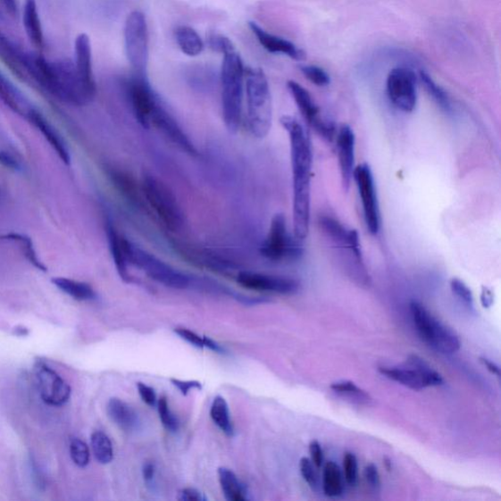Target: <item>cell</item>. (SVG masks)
Listing matches in <instances>:
<instances>
[{"mask_svg":"<svg viewBox=\"0 0 501 501\" xmlns=\"http://www.w3.org/2000/svg\"><path fill=\"white\" fill-rule=\"evenodd\" d=\"M288 132L293 173V231L299 241L308 238L311 221L312 143L301 122L291 117L280 120Z\"/></svg>","mask_w":501,"mask_h":501,"instance_id":"1","label":"cell"},{"mask_svg":"<svg viewBox=\"0 0 501 501\" xmlns=\"http://www.w3.org/2000/svg\"><path fill=\"white\" fill-rule=\"evenodd\" d=\"M30 66L29 79L65 104L85 106L94 100L81 83L71 61H49L42 55L33 54Z\"/></svg>","mask_w":501,"mask_h":501,"instance_id":"2","label":"cell"},{"mask_svg":"<svg viewBox=\"0 0 501 501\" xmlns=\"http://www.w3.org/2000/svg\"><path fill=\"white\" fill-rule=\"evenodd\" d=\"M245 91H246V125L255 138H264L272 125V102L267 76L261 69L245 71Z\"/></svg>","mask_w":501,"mask_h":501,"instance_id":"3","label":"cell"},{"mask_svg":"<svg viewBox=\"0 0 501 501\" xmlns=\"http://www.w3.org/2000/svg\"><path fill=\"white\" fill-rule=\"evenodd\" d=\"M245 69L237 49L223 54L221 80L224 124L231 134L238 132L242 119Z\"/></svg>","mask_w":501,"mask_h":501,"instance_id":"4","label":"cell"},{"mask_svg":"<svg viewBox=\"0 0 501 501\" xmlns=\"http://www.w3.org/2000/svg\"><path fill=\"white\" fill-rule=\"evenodd\" d=\"M141 189L149 206L161 221L172 232L180 231L184 226V213L173 192L162 180L146 173Z\"/></svg>","mask_w":501,"mask_h":501,"instance_id":"5","label":"cell"},{"mask_svg":"<svg viewBox=\"0 0 501 501\" xmlns=\"http://www.w3.org/2000/svg\"><path fill=\"white\" fill-rule=\"evenodd\" d=\"M410 309L416 330L422 339L437 352L451 355L459 351L462 343L456 333L439 321L425 306L412 301Z\"/></svg>","mask_w":501,"mask_h":501,"instance_id":"6","label":"cell"},{"mask_svg":"<svg viewBox=\"0 0 501 501\" xmlns=\"http://www.w3.org/2000/svg\"><path fill=\"white\" fill-rule=\"evenodd\" d=\"M128 255L130 265H134L148 278L166 288L183 290L191 285V276L172 268L171 265L130 241H128Z\"/></svg>","mask_w":501,"mask_h":501,"instance_id":"7","label":"cell"},{"mask_svg":"<svg viewBox=\"0 0 501 501\" xmlns=\"http://www.w3.org/2000/svg\"><path fill=\"white\" fill-rule=\"evenodd\" d=\"M378 371L388 380L410 388L413 391H422L428 387H437L444 384L442 375L437 372L421 356L415 355L408 357L406 366H382L378 368Z\"/></svg>","mask_w":501,"mask_h":501,"instance_id":"8","label":"cell"},{"mask_svg":"<svg viewBox=\"0 0 501 501\" xmlns=\"http://www.w3.org/2000/svg\"><path fill=\"white\" fill-rule=\"evenodd\" d=\"M146 18L140 12L129 14L125 25V45L129 63L138 75H146L149 60Z\"/></svg>","mask_w":501,"mask_h":501,"instance_id":"9","label":"cell"},{"mask_svg":"<svg viewBox=\"0 0 501 501\" xmlns=\"http://www.w3.org/2000/svg\"><path fill=\"white\" fill-rule=\"evenodd\" d=\"M298 239L289 233L288 222L282 213L275 214L269 233L261 246V254L272 262L296 260L303 250Z\"/></svg>","mask_w":501,"mask_h":501,"instance_id":"10","label":"cell"},{"mask_svg":"<svg viewBox=\"0 0 501 501\" xmlns=\"http://www.w3.org/2000/svg\"><path fill=\"white\" fill-rule=\"evenodd\" d=\"M417 79L413 70L397 67L387 78V94L392 104L405 113H411L417 104Z\"/></svg>","mask_w":501,"mask_h":501,"instance_id":"11","label":"cell"},{"mask_svg":"<svg viewBox=\"0 0 501 501\" xmlns=\"http://www.w3.org/2000/svg\"><path fill=\"white\" fill-rule=\"evenodd\" d=\"M356 188L359 189L363 203L364 221L368 231L375 235L380 230V210L378 204L374 178L371 167L363 163L354 171Z\"/></svg>","mask_w":501,"mask_h":501,"instance_id":"12","label":"cell"},{"mask_svg":"<svg viewBox=\"0 0 501 501\" xmlns=\"http://www.w3.org/2000/svg\"><path fill=\"white\" fill-rule=\"evenodd\" d=\"M126 89L132 111L139 124L149 128L152 111L160 99L149 85L146 75L135 73L127 80Z\"/></svg>","mask_w":501,"mask_h":501,"instance_id":"13","label":"cell"},{"mask_svg":"<svg viewBox=\"0 0 501 501\" xmlns=\"http://www.w3.org/2000/svg\"><path fill=\"white\" fill-rule=\"evenodd\" d=\"M34 368L37 386L43 401L54 406L65 405L71 397L70 385L44 362H37Z\"/></svg>","mask_w":501,"mask_h":501,"instance_id":"14","label":"cell"},{"mask_svg":"<svg viewBox=\"0 0 501 501\" xmlns=\"http://www.w3.org/2000/svg\"><path fill=\"white\" fill-rule=\"evenodd\" d=\"M288 87L304 119L308 121V124L318 131L321 136L326 139L332 140L335 134V128L332 122L324 121L321 117L320 108L315 104L310 92L294 80H289Z\"/></svg>","mask_w":501,"mask_h":501,"instance_id":"15","label":"cell"},{"mask_svg":"<svg viewBox=\"0 0 501 501\" xmlns=\"http://www.w3.org/2000/svg\"><path fill=\"white\" fill-rule=\"evenodd\" d=\"M150 127H154L160 130L163 136L168 138L173 145H176L183 152L188 153L191 156H197L198 152L196 146H194L193 142L184 132L177 120L163 107L161 101L158 102L152 111L149 119Z\"/></svg>","mask_w":501,"mask_h":501,"instance_id":"16","label":"cell"},{"mask_svg":"<svg viewBox=\"0 0 501 501\" xmlns=\"http://www.w3.org/2000/svg\"><path fill=\"white\" fill-rule=\"evenodd\" d=\"M237 280L242 288L249 290L282 295L295 294L300 288L299 283L294 280L252 271L239 272Z\"/></svg>","mask_w":501,"mask_h":501,"instance_id":"17","label":"cell"},{"mask_svg":"<svg viewBox=\"0 0 501 501\" xmlns=\"http://www.w3.org/2000/svg\"><path fill=\"white\" fill-rule=\"evenodd\" d=\"M337 149H338L343 186L347 189L350 187L355 169V136L349 126H343L337 135Z\"/></svg>","mask_w":501,"mask_h":501,"instance_id":"18","label":"cell"},{"mask_svg":"<svg viewBox=\"0 0 501 501\" xmlns=\"http://www.w3.org/2000/svg\"><path fill=\"white\" fill-rule=\"evenodd\" d=\"M74 64L81 83L88 94L95 97L96 85L94 71H92L91 44L89 37L86 34H80L76 38Z\"/></svg>","mask_w":501,"mask_h":501,"instance_id":"19","label":"cell"},{"mask_svg":"<svg viewBox=\"0 0 501 501\" xmlns=\"http://www.w3.org/2000/svg\"><path fill=\"white\" fill-rule=\"evenodd\" d=\"M249 26L261 46L269 53L283 54L295 61L305 60L304 50L291 43L290 40L268 33L257 23L250 22Z\"/></svg>","mask_w":501,"mask_h":501,"instance_id":"20","label":"cell"},{"mask_svg":"<svg viewBox=\"0 0 501 501\" xmlns=\"http://www.w3.org/2000/svg\"><path fill=\"white\" fill-rule=\"evenodd\" d=\"M27 120L42 132L45 138L54 148L56 154L66 166H70L71 155L67 143L60 132L50 124V121L35 107L29 112Z\"/></svg>","mask_w":501,"mask_h":501,"instance_id":"21","label":"cell"},{"mask_svg":"<svg viewBox=\"0 0 501 501\" xmlns=\"http://www.w3.org/2000/svg\"><path fill=\"white\" fill-rule=\"evenodd\" d=\"M106 234L112 259H113L120 278L129 283L132 281V279L129 271V267L130 265L128 255L129 240L122 238L110 221L106 224Z\"/></svg>","mask_w":501,"mask_h":501,"instance_id":"22","label":"cell"},{"mask_svg":"<svg viewBox=\"0 0 501 501\" xmlns=\"http://www.w3.org/2000/svg\"><path fill=\"white\" fill-rule=\"evenodd\" d=\"M0 100L15 114L25 119L35 107L12 80L0 71Z\"/></svg>","mask_w":501,"mask_h":501,"instance_id":"23","label":"cell"},{"mask_svg":"<svg viewBox=\"0 0 501 501\" xmlns=\"http://www.w3.org/2000/svg\"><path fill=\"white\" fill-rule=\"evenodd\" d=\"M107 413L111 421L121 430L125 432L138 430L140 424L138 414L134 408L124 401L120 400V398H111L107 405Z\"/></svg>","mask_w":501,"mask_h":501,"instance_id":"24","label":"cell"},{"mask_svg":"<svg viewBox=\"0 0 501 501\" xmlns=\"http://www.w3.org/2000/svg\"><path fill=\"white\" fill-rule=\"evenodd\" d=\"M23 23L30 43L37 48H44V30L42 22H40L36 0H26L23 12Z\"/></svg>","mask_w":501,"mask_h":501,"instance_id":"25","label":"cell"},{"mask_svg":"<svg viewBox=\"0 0 501 501\" xmlns=\"http://www.w3.org/2000/svg\"><path fill=\"white\" fill-rule=\"evenodd\" d=\"M0 240L17 244L25 259L30 264H32L34 268H36L39 271H47L46 264L38 258L32 238H29L28 235L17 232H10L0 235Z\"/></svg>","mask_w":501,"mask_h":501,"instance_id":"26","label":"cell"},{"mask_svg":"<svg viewBox=\"0 0 501 501\" xmlns=\"http://www.w3.org/2000/svg\"><path fill=\"white\" fill-rule=\"evenodd\" d=\"M51 281H53L59 290L77 301H94L97 298V294L95 289L86 282L66 278H54Z\"/></svg>","mask_w":501,"mask_h":501,"instance_id":"27","label":"cell"},{"mask_svg":"<svg viewBox=\"0 0 501 501\" xmlns=\"http://www.w3.org/2000/svg\"><path fill=\"white\" fill-rule=\"evenodd\" d=\"M219 479L224 497L228 500L246 501L248 499L246 490L230 469L221 467L219 469Z\"/></svg>","mask_w":501,"mask_h":501,"instance_id":"28","label":"cell"},{"mask_svg":"<svg viewBox=\"0 0 501 501\" xmlns=\"http://www.w3.org/2000/svg\"><path fill=\"white\" fill-rule=\"evenodd\" d=\"M177 43L184 54L191 57L198 56L204 50V43L196 29L180 26L176 29Z\"/></svg>","mask_w":501,"mask_h":501,"instance_id":"29","label":"cell"},{"mask_svg":"<svg viewBox=\"0 0 501 501\" xmlns=\"http://www.w3.org/2000/svg\"><path fill=\"white\" fill-rule=\"evenodd\" d=\"M323 493L329 497H338L343 495L344 483L341 469L333 462L327 463L323 469Z\"/></svg>","mask_w":501,"mask_h":501,"instance_id":"30","label":"cell"},{"mask_svg":"<svg viewBox=\"0 0 501 501\" xmlns=\"http://www.w3.org/2000/svg\"><path fill=\"white\" fill-rule=\"evenodd\" d=\"M210 415L213 423L216 424L224 434L229 437L234 435V427L226 398L221 396L213 398Z\"/></svg>","mask_w":501,"mask_h":501,"instance_id":"31","label":"cell"},{"mask_svg":"<svg viewBox=\"0 0 501 501\" xmlns=\"http://www.w3.org/2000/svg\"><path fill=\"white\" fill-rule=\"evenodd\" d=\"M92 451L101 464H109L114 458L113 446L109 437L101 431H96L91 436Z\"/></svg>","mask_w":501,"mask_h":501,"instance_id":"32","label":"cell"},{"mask_svg":"<svg viewBox=\"0 0 501 501\" xmlns=\"http://www.w3.org/2000/svg\"><path fill=\"white\" fill-rule=\"evenodd\" d=\"M419 79L426 88L429 96H430L436 104L446 112L452 111L451 100L444 88L439 87L433 78L427 73L426 71H419Z\"/></svg>","mask_w":501,"mask_h":501,"instance_id":"33","label":"cell"},{"mask_svg":"<svg viewBox=\"0 0 501 501\" xmlns=\"http://www.w3.org/2000/svg\"><path fill=\"white\" fill-rule=\"evenodd\" d=\"M331 390L339 396L357 404H367L371 401V397L360 387L352 381L335 382L331 386Z\"/></svg>","mask_w":501,"mask_h":501,"instance_id":"34","label":"cell"},{"mask_svg":"<svg viewBox=\"0 0 501 501\" xmlns=\"http://www.w3.org/2000/svg\"><path fill=\"white\" fill-rule=\"evenodd\" d=\"M158 413L160 421L169 432L176 433L180 429L178 417L171 411L167 397L163 396L158 400Z\"/></svg>","mask_w":501,"mask_h":501,"instance_id":"35","label":"cell"},{"mask_svg":"<svg viewBox=\"0 0 501 501\" xmlns=\"http://www.w3.org/2000/svg\"><path fill=\"white\" fill-rule=\"evenodd\" d=\"M70 453L71 459H73L77 466L84 468L89 463V448L81 439L78 438H71Z\"/></svg>","mask_w":501,"mask_h":501,"instance_id":"36","label":"cell"},{"mask_svg":"<svg viewBox=\"0 0 501 501\" xmlns=\"http://www.w3.org/2000/svg\"><path fill=\"white\" fill-rule=\"evenodd\" d=\"M110 178L115 182V186H117L121 192H124L129 198L137 201L136 199L138 198V196L136 189V183L127 173L112 171Z\"/></svg>","mask_w":501,"mask_h":501,"instance_id":"37","label":"cell"},{"mask_svg":"<svg viewBox=\"0 0 501 501\" xmlns=\"http://www.w3.org/2000/svg\"><path fill=\"white\" fill-rule=\"evenodd\" d=\"M301 71L315 86L327 87L330 84V76L319 66L305 65L301 67Z\"/></svg>","mask_w":501,"mask_h":501,"instance_id":"38","label":"cell"},{"mask_svg":"<svg viewBox=\"0 0 501 501\" xmlns=\"http://www.w3.org/2000/svg\"><path fill=\"white\" fill-rule=\"evenodd\" d=\"M300 472L306 484H308L313 490L318 489L320 484L319 475L318 472H316V467L310 458H301Z\"/></svg>","mask_w":501,"mask_h":501,"instance_id":"39","label":"cell"},{"mask_svg":"<svg viewBox=\"0 0 501 501\" xmlns=\"http://www.w3.org/2000/svg\"><path fill=\"white\" fill-rule=\"evenodd\" d=\"M344 477L346 482L355 486L357 480V459L352 453H346L343 458Z\"/></svg>","mask_w":501,"mask_h":501,"instance_id":"40","label":"cell"},{"mask_svg":"<svg viewBox=\"0 0 501 501\" xmlns=\"http://www.w3.org/2000/svg\"><path fill=\"white\" fill-rule=\"evenodd\" d=\"M451 289L460 301L469 306L473 305L474 298L472 291L470 290L463 281L454 279L451 281Z\"/></svg>","mask_w":501,"mask_h":501,"instance_id":"41","label":"cell"},{"mask_svg":"<svg viewBox=\"0 0 501 501\" xmlns=\"http://www.w3.org/2000/svg\"><path fill=\"white\" fill-rule=\"evenodd\" d=\"M208 45L211 49L221 54H226L230 53V51L235 49V46L229 38L218 34H212L209 36Z\"/></svg>","mask_w":501,"mask_h":501,"instance_id":"42","label":"cell"},{"mask_svg":"<svg viewBox=\"0 0 501 501\" xmlns=\"http://www.w3.org/2000/svg\"><path fill=\"white\" fill-rule=\"evenodd\" d=\"M138 394L141 400L151 407H154L158 404L157 394L152 387L145 383H138Z\"/></svg>","mask_w":501,"mask_h":501,"instance_id":"43","label":"cell"},{"mask_svg":"<svg viewBox=\"0 0 501 501\" xmlns=\"http://www.w3.org/2000/svg\"><path fill=\"white\" fill-rule=\"evenodd\" d=\"M0 165L16 172L23 171L22 163L8 151H0Z\"/></svg>","mask_w":501,"mask_h":501,"instance_id":"44","label":"cell"},{"mask_svg":"<svg viewBox=\"0 0 501 501\" xmlns=\"http://www.w3.org/2000/svg\"><path fill=\"white\" fill-rule=\"evenodd\" d=\"M175 332L180 337L181 339L186 340L190 345L198 347V349H204L205 345H204V337L193 332L188 329H176Z\"/></svg>","mask_w":501,"mask_h":501,"instance_id":"45","label":"cell"},{"mask_svg":"<svg viewBox=\"0 0 501 501\" xmlns=\"http://www.w3.org/2000/svg\"><path fill=\"white\" fill-rule=\"evenodd\" d=\"M366 483L372 489L378 490L381 486L380 475L374 464H368L364 469Z\"/></svg>","mask_w":501,"mask_h":501,"instance_id":"46","label":"cell"},{"mask_svg":"<svg viewBox=\"0 0 501 501\" xmlns=\"http://www.w3.org/2000/svg\"><path fill=\"white\" fill-rule=\"evenodd\" d=\"M171 382L173 386L179 388L183 396H188L190 391L196 390V388H197V390H201L202 388V384L199 381L196 380L182 381L180 380H176V378H171Z\"/></svg>","mask_w":501,"mask_h":501,"instance_id":"47","label":"cell"},{"mask_svg":"<svg viewBox=\"0 0 501 501\" xmlns=\"http://www.w3.org/2000/svg\"><path fill=\"white\" fill-rule=\"evenodd\" d=\"M311 460L314 466L318 469L321 468L324 463V453L321 444L318 441H313L310 444Z\"/></svg>","mask_w":501,"mask_h":501,"instance_id":"48","label":"cell"},{"mask_svg":"<svg viewBox=\"0 0 501 501\" xmlns=\"http://www.w3.org/2000/svg\"><path fill=\"white\" fill-rule=\"evenodd\" d=\"M179 500L181 501H206L207 497L198 489L193 488H183L180 492Z\"/></svg>","mask_w":501,"mask_h":501,"instance_id":"49","label":"cell"},{"mask_svg":"<svg viewBox=\"0 0 501 501\" xmlns=\"http://www.w3.org/2000/svg\"><path fill=\"white\" fill-rule=\"evenodd\" d=\"M494 302L495 296L493 292L484 286V288H482V293H480V304H482L483 308H490V306L493 305Z\"/></svg>","mask_w":501,"mask_h":501,"instance_id":"50","label":"cell"},{"mask_svg":"<svg viewBox=\"0 0 501 501\" xmlns=\"http://www.w3.org/2000/svg\"><path fill=\"white\" fill-rule=\"evenodd\" d=\"M0 5L5 10V12L12 15L16 16L18 13L17 0H0Z\"/></svg>","mask_w":501,"mask_h":501,"instance_id":"51","label":"cell"},{"mask_svg":"<svg viewBox=\"0 0 501 501\" xmlns=\"http://www.w3.org/2000/svg\"><path fill=\"white\" fill-rule=\"evenodd\" d=\"M155 472H156V468L154 464L147 463L145 465H143L142 474H143V478H145L146 482H151V480L154 479Z\"/></svg>","mask_w":501,"mask_h":501,"instance_id":"52","label":"cell"},{"mask_svg":"<svg viewBox=\"0 0 501 501\" xmlns=\"http://www.w3.org/2000/svg\"><path fill=\"white\" fill-rule=\"evenodd\" d=\"M204 345H205V347H208L209 350L214 353L224 354V352H226L221 345H219L217 342H214L206 336H204Z\"/></svg>","mask_w":501,"mask_h":501,"instance_id":"53","label":"cell"},{"mask_svg":"<svg viewBox=\"0 0 501 501\" xmlns=\"http://www.w3.org/2000/svg\"><path fill=\"white\" fill-rule=\"evenodd\" d=\"M480 361L487 367V370L490 373L500 377V368L497 363H495L494 362H490L489 360L486 359V357H480Z\"/></svg>","mask_w":501,"mask_h":501,"instance_id":"54","label":"cell"}]
</instances>
